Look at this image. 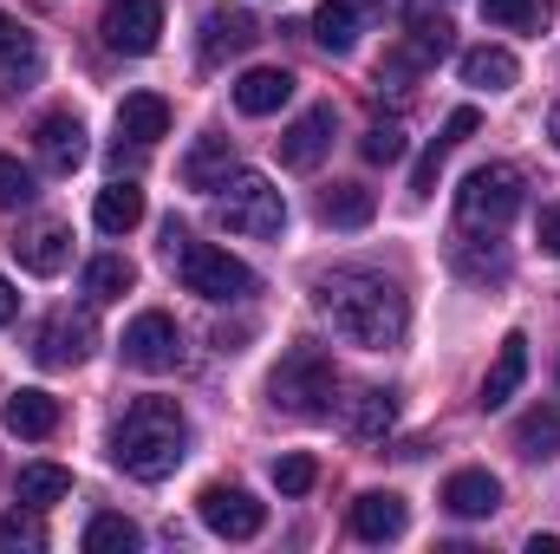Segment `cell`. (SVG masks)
<instances>
[{"mask_svg": "<svg viewBox=\"0 0 560 554\" xmlns=\"http://www.w3.org/2000/svg\"><path fill=\"white\" fill-rule=\"evenodd\" d=\"M319 313L332 320V333L346 346H365V353H385L411 333V300L398 280H385L378 268H332L319 275Z\"/></svg>", "mask_w": 560, "mask_h": 554, "instance_id": "1", "label": "cell"}, {"mask_svg": "<svg viewBox=\"0 0 560 554\" xmlns=\"http://www.w3.org/2000/svg\"><path fill=\"white\" fill-rule=\"evenodd\" d=\"M183 457H189V417L176 399H138L112 430V463L138 483H163Z\"/></svg>", "mask_w": 560, "mask_h": 554, "instance_id": "2", "label": "cell"}, {"mask_svg": "<svg viewBox=\"0 0 560 554\" xmlns=\"http://www.w3.org/2000/svg\"><path fill=\"white\" fill-rule=\"evenodd\" d=\"M163 255H170L176 280H183L189 293H202V300H248V293L261 287L248 262H235V255L215 249V242H196L183 222H163Z\"/></svg>", "mask_w": 560, "mask_h": 554, "instance_id": "3", "label": "cell"}, {"mask_svg": "<svg viewBox=\"0 0 560 554\" xmlns=\"http://www.w3.org/2000/svg\"><path fill=\"white\" fill-rule=\"evenodd\" d=\"M332 392H339V372H332V353L326 346H287L268 379V399L287 417H332Z\"/></svg>", "mask_w": 560, "mask_h": 554, "instance_id": "4", "label": "cell"}, {"mask_svg": "<svg viewBox=\"0 0 560 554\" xmlns=\"http://www.w3.org/2000/svg\"><path fill=\"white\" fill-rule=\"evenodd\" d=\"M215 209H222V229L229 235H248V242H268V235L287 229V196H280L261 170H235L222 183V203Z\"/></svg>", "mask_w": 560, "mask_h": 554, "instance_id": "5", "label": "cell"}, {"mask_svg": "<svg viewBox=\"0 0 560 554\" xmlns=\"http://www.w3.org/2000/svg\"><path fill=\"white\" fill-rule=\"evenodd\" d=\"M522 170L515 163H482V170H469L463 176V189H456V209H463V222L469 229H509L515 216H522Z\"/></svg>", "mask_w": 560, "mask_h": 554, "instance_id": "6", "label": "cell"}, {"mask_svg": "<svg viewBox=\"0 0 560 554\" xmlns=\"http://www.w3.org/2000/svg\"><path fill=\"white\" fill-rule=\"evenodd\" d=\"M92 346H98V326H92V313H72V307L46 313L39 333H33V359H39L46 372H72V366H85Z\"/></svg>", "mask_w": 560, "mask_h": 554, "instance_id": "7", "label": "cell"}, {"mask_svg": "<svg viewBox=\"0 0 560 554\" xmlns=\"http://www.w3.org/2000/svg\"><path fill=\"white\" fill-rule=\"evenodd\" d=\"M196 516H202L209 535H222V542H255V535L268 529V503H255V496L235 489V483H209V489L196 496Z\"/></svg>", "mask_w": 560, "mask_h": 554, "instance_id": "8", "label": "cell"}, {"mask_svg": "<svg viewBox=\"0 0 560 554\" xmlns=\"http://www.w3.org/2000/svg\"><path fill=\"white\" fill-rule=\"evenodd\" d=\"M392 7H398V0H326V7L313 13V39H319L332 59H346V53L359 46V33H372L378 20H392Z\"/></svg>", "mask_w": 560, "mask_h": 554, "instance_id": "9", "label": "cell"}, {"mask_svg": "<svg viewBox=\"0 0 560 554\" xmlns=\"http://www.w3.org/2000/svg\"><path fill=\"white\" fill-rule=\"evenodd\" d=\"M118 353H125V366H138V372H170L176 359H183V333H176V320L170 313H138L131 326H125V339H118Z\"/></svg>", "mask_w": 560, "mask_h": 554, "instance_id": "10", "label": "cell"}, {"mask_svg": "<svg viewBox=\"0 0 560 554\" xmlns=\"http://www.w3.org/2000/svg\"><path fill=\"white\" fill-rule=\"evenodd\" d=\"M163 39V0H112L105 7V46L125 53V59H143L156 53Z\"/></svg>", "mask_w": 560, "mask_h": 554, "instance_id": "11", "label": "cell"}, {"mask_svg": "<svg viewBox=\"0 0 560 554\" xmlns=\"http://www.w3.org/2000/svg\"><path fill=\"white\" fill-rule=\"evenodd\" d=\"M33 157H39L52 176H72V170L92 157V143H85V125H79L72 112H46V118L33 125Z\"/></svg>", "mask_w": 560, "mask_h": 554, "instance_id": "12", "label": "cell"}, {"mask_svg": "<svg viewBox=\"0 0 560 554\" xmlns=\"http://www.w3.org/2000/svg\"><path fill=\"white\" fill-rule=\"evenodd\" d=\"M255 39H261L255 13H242V7H215V13H202V66L242 59V53H255Z\"/></svg>", "mask_w": 560, "mask_h": 554, "instance_id": "13", "label": "cell"}, {"mask_svg": "<svg viewBox=\"0 0 560 554\" xmlns=\"http://www.w3.org/2000/svg\"><path fill=\"white\" fill-rule=\"evenodd\" d=\"M332 105H306L293 125H287V138H280V163L287 170H319V157L332 150Z\"/></svg>", "mask_w": 560, "mask_h": 554, "instance_id": "14", "label": "cell"}, {"mask_svg": "<svg viewBox=\"0 0 560 554\" xmlns=\"http://www.w3.org/2000/svg\"><path fill=\"white\" fill-rule=\"evenodd\" d=\"M13 262H20L26 275H59V268L72 262V229H66V222H33V229H20V235H13Z\"/></svg>", "mask_w": 560, "mask_h": 554, "instance_id": "15", "label": "cell"}, {"mask_svg": "<svg viewBox=\"0 0 560 554\" xmlns=\"http://www.w3.org/2000/svg\"><path fill=\"white\" fill-rule=\"evenodd\" d=\"M346 522H352L359 542H398V535L411 529V509H405V496H392V489H365Z\"/></svg>", "mask_w": 560, "mask_h": 554, "instance_id": "16", "label": "cell"}, {"mask_svg": "<svg viewBox=\"0 0 560 554\" xmlns=\"http://www.w3.org/2000/svg\"><path fill=\"white\" fill-rule=\"evenodd\" d=\"M293 85H300V79H293L287 66H248V72L235 79V112H242V118H275L280 105L293 99Z\"/></svg>", "mask_w": 560, "mask_h": 554, "instance_id": "17", "label": "cell"}, {"mask_svg": "<svg viewBox=\"0 0 560 554\" xmlns=\"http://www.w3.org/2000/svg\"><path fill=\"white\" fill-rule=\"evenodd\" d=\"M522 379H528V333H509L502 353H495V366H489V379H482V392H476V405L482 412H502L522 392Z\"/></svg>", "mask_w": 560, "mask_h": 554, "instance_id": "18", "label": "cell"}, {"mask_svg": "<svg viewBox=\"0 0 560 554\" xmlns=\"http://www.w3.org/2000/svg\"><path fill=\"white\" fill-rule=\"evenodd\" d=\"M443 509H450L456 522H482V516L502 509V483H495L489 470H456V476L443 483Z\"/></svg>", "mask_w": 560, "mask_h": 554, "instance_id": "19", "label": "cell"}, {"mask_svg": "<svg viewBox=\"0 0 560 554\" xmlns=\"http://www.w3.org/2000/svg\"><path fill=\"white\" fill-rule=\"evenodd\" d=\"M456 72H463V85H476V92H509V85L522 79V59H515L509 46H469V53L456 59Z\"/></svg>", "mask_w": 560, "mask_h": 554, "instance_id": "20", "label": "cell"}, {"mask_svg": "<svg viewBox=\"0 0 560 554\" xmlns=\"http://www.w3.org/2000/svg\"><path fill=\"white\" fill-rule=\"evenodd\" d=\"M59 399H52V392H33V385H26V392H13V399H7V430H13V437H26V443H39V437H52V430H59Z\"/></svg>", "mask_w": 560, "mask_h": 554, "instance_id": "21", "label": "cell"}, {"mask_svg": "<svg viewBox=\"0 0 560 554\" xmlns=\"http://www.w3.org/2000/svg\"><path fill=\"white\" fill-rule=\"evenodd\" d=\"M118 138H131V143H150L156 138H170V99H156V92H131L125 105H118Z\"/></svg>", "mask_w": 560, "mask_h": 554, "instance_id": "22", "label": "cell"}, {"mask_svg": "<svg viewBox=\"0 0 560 554\" xmlns=\"http://www.w3.org/2000/svg\"><path fill=\"white\" fill-rule=\"evenodd\" d=\"M378 216V196L365 189V183H332V189H319V222L326 229H365Z\"/></svg>", "mask_w": 560, "mask_h": 554, "instance_id": "23", "label": "cell"}, {"mask_svg": "<svg viewBox=\"0 0 560 554\" xmlns=\"http://www.w3.org/2000/svg\"><path fill=\"white\" fill-rule=\"evenodd\" d=\"M229 176H235V150H229V138H215V131L196 138V150L183 157V183H189V189H222Z\"/></svg>", "mask_w": 560, "mask_h": 554, "instance_id": "24", "label": "cell"}, {"mask_svg": "<svg viewBox=\"0 0 560 554\" xmlns=\"http://www.w3.org/2000/svg\"><path fill=\"white\" fill-rule=\"evenodd\" d=\"M92 222H98L105 235H131L143 222V189L138 183H105L98 203H92Z\"/></svg>", "mask_w": 560, "mask_h": 554, "instance_id": "25", "label": "cell"}, {"mask_svg": "<svg viewBox=\"0 0 560 554\" xmlns=\"http://www.w3.org/2000/svg\"><path fill=\"white\" fill-rule=\"evenodd\" d=\"M392 424H398V399H392V392H378V385H372V392H352V405H346V430H352L359 443H378Z\"/></svg>", "mask_w": 560, "mask_h": 554, "instance_id": "26", "label": "cell"}, {"mask_svg": "<svg viewBox=\"0 0 560 554\" xmlns=\"http://www.w3.org/2000/svg\"><path fill=\"white\" fill-rule=\"evenodd\" d=\"M515 450H522V457H541V463L555 457V450H560V399L535 405V412L515 424Z\"/></svg>", "mask_w": 560, "mask_h": 554, "instance_id": "27", "label": "cell"}, {"mask_svg": "<svg viewBox=\"0 0 560 554\" xmlns=\"http://www.w3.org/2000/svg\"><path fill=\"white\" fill-rule=\"evenodd\" d=\"M66 496H72V470H59V463H26L20 470V503L26 509H52Z\"/></svg>", "mask_w": 560, "mask_h": 554, "instance_id": "28", "label": "cell"}, {"mask_svg": "<svg viewBox=\"0 0 560 554\" xmlns=\"http://www.w3.org/2000/svg\"><path fill=\"white\" fill-rule=\"evenodd\" d=\"M131 287H138V268H131L125 255H98V262L85 268V293H92L98 307H105V300H125Z\"/></svg>", "mask_w": 560, "mask_h": 554, "instance_id": "29", "label": "cell"}, {"mask_svg": "<svg viewBox=\"0 0 560 554\" xmlns=\"http://www.w3.org/2000/svg\"><path fill=\"white\" fill-rule=\"evenodd\" d=\"M20 549L26 554L46 549V522H39V509H26V503L0 516V554H20Z\"/></svg>", "mask_w": 560, "mask_h": 554, "instance_id": "30", "label": "cell"}, {"mask_svg": "<svg viewBox=\"0 0 560 554\" xmlns=\"http://www.w3.org/2000/svg\"><path fill=\"white\" fill-rule=\"evenodd\" d=\"M143 535L138 522H125V516H92L85 522V554H131Z\"/></svg>", "mask_w": 560, "mask_h": 554, "instance_id": "31", "label": "cell"}, {"mask_svg": "<svg viewBox=\"0 0 560 554\" xmlns=\"http://www.w3.org/2000/svg\"><path fill=\"white\" fill-rule=\"evenodd\" d=\"M33 59H39V46H33V33L0 7V72L13 79V72H33Z\"/></svg>", "mask_w": 560, "mask_h": 554, "instance_id": "32", "label": "cell"}, {"mask_svg": "<svg viewBox=\"0 0 560 554\" xmlns=\"http://www.w3.org/2000/svg\"><path fill=\"white\" fill-rule=\"evenodd\" d=\"M482 20L522 33V26H541L548 20V0H482Z\"/></svg>", "mask_w": 560, "mask_h": 554, "instance_id": "33", "label": "cell"}, {"mask_svg": "<svg viewBox=\"0 0 560 554\" xmlns=\"http://www.w3.org/2000/svg\"><path fill=\"white\" fill-rule=\"evenodd\" d=\"M359 150H365V163H398V157H405V125H398V118L372 125V131L359 138Z\"/></svg>", "mask_w": 560, "mask_h": 554, "instance_id": "34", "label": "cell"}, {"mask_svg": "<svg viewBox=\"0 0 560 554\" xmlns=\"http://www.w3.org/2000/svg\"><path fill=\"white\" fill-rule=\"evenodd\" d=\"M313 483H319V463H313V457H300V450H293V457H280V463H275V489H280V496H306Z\"/></svg>", "mask_w": 560, "mask_h": 554, "instance_id": "35", "label": "cell"}, {"mask_svg": "<svg viewBox=\"0 0 560 554\" xmlns=\"http://www.w3.org/2000/svg\"><path fill=\"white\" fill-rule=\"evenodd\" d=\"M33 203V170L20 157H0V209H26Z\"/></svg>", "mask_w": 560, "mask_h": 554, "instance_id": "36", "label": "cell"}, {"mask_svg": "<svg viewBox=\"0 0 560 554\" xmlns=\"http://www.w3.org/2000/svg\"><path fill=\"white\" fill-rule=\"evenodd\" d=\"M476 125H482V118H476V105H456V112H450V118H443V150H456V143L463 138H476Z\"/></svg>", "mask_w": 560, "mask_h": 554, "instance_id": "37", "label": "cell"}, {"mask_svg": "<svg viewBox=\"0 0 560 554\" xmlns=\"http://www.w3.org/2000/svg\"><path fill=\"white\" fill-rule=\"evenodd\" d=\"M541 249H548V255H560V203H548V209H541Z\"/></svg>", "mask_w": 560, "mask_h": 554, "instance_id": "38", "label": "cell"}, {"mask_svg": "<svg viewBox=\"0 0 560 554\" xmlns=\"http://www.w3.org/2000/svg\"><path fill=\"white\" fill-rule=\"evenodd\" d=\"M13 313H20V293H13V280L0 275V326H7V320H13Z\"/></svg>", "mask_w": 560, "mask_h": 554, "instance_id": "39", "label": "cell"}, {"mask_svg": "<svg viewBox=\"0 0 560 554\" xmlns=\"http://www.w3.org/2000/svg\"><path fill=\"white\" fill-rule=\"evenodd\" d=\"M548 138L560 143V105H555V112H548Z\"/></svg>", "mask_w": 560, "mask_h": 554, "instance_id": "40", "label": "cell"}]
</instances>
